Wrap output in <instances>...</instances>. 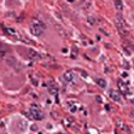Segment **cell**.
<instances>
[{"mask_svg":"<svg viewBox=\"0 0 134 134\" xmlns=\"http://www.w3.org/2000/svg\"><path fill=\"white\" fill-rule=\"evenodd\" d=\"M45 29H46V26H45V23L40 20H34L33 22H32V24H30V27H29L30 33H32V35H34V36H40Z\"/></svg>","mask_w":134,"mask_h":134,"instance_id":"cell-1","label":"cell"},{"mask_svg":"<svg viewBox=\"0 0 134 134\" xmlns=\"http://www.w3.org/2000/svg\"><path fill=\"white\" fill-rule=\"evenodd\" d=\"M115 23H116V27H117V29H118V30H120L123 35H126V34L128 33V32H127V26H126V22H124L123 17H122L121 15H117V16H116Z\"/></svg>","mask_w":134,"mask_h":134,"instance_id":"cell-2","label":"cell"},{"mask_svg":"<svg viewBox=\"0 0 134 134\" xmlns=\"http://www.w3.org/2000/svg\"><path fill=\"white\" fill-rule=\"evenodd\" d=\"M30 117L32 118H34V120L36 121H41L42 118H44V115H42V112H41L40 110H39V107H38V105H32V107H30Z\"/></svg>","mask_w":134,"mask_h":134,"instance_id":"cell-3","label":"cell"},{"mask_svg":"<svg viewBox=\"0 0 134 134\" xmlns=\"http://www.w3.org/2000/svg\"><path fill=\"white\" fill-rule=\"evenodd\" d=\"M75 77H76V76H75V73L73 70H68V71H65L64 75H63V79L67 81V82H74Z\"/></svg>","mask_w":134,"mask_h":134,"instance_id":"cell-4","label":"cell"},{"mask_svg":"<svg viewBox=\"0 0 134 134\" xmlns=\"http://www.w3.org/2000/svg\"><path fill=\"white\" fill-rule=\"evenodd\" d=\"M109 95L111 97V99L115 101H121V94L118 93V91H115V89H110L109 91Z\"/></svg>","mask_w":134,"mask_h":134,"instance_id":"cell-5","label":"cell"},{"mask_svg":"<svg viewBox=\"0 0 134 134\" xmlns=\"http://www.w3.org/2000/svg\"><path fill=\"white\" fill-rule=\"evenodd\" d=\"M4 32L9 35H14V36H17V33H16V30L12 29V28H7V27H4Z\"/></svg>","mask_w":134,"mask_h":134,"instance_id":"cell-6","label":"cell"},{"mask_svg":"<svg viewBox=\"0 0 134 134\" xmlns=\"http://www.w3.org/2000/svg\"><path fill=\"white\" fill-rule=\"evenodd\" d=\"M127 86H128V83L123 82L122 80L118 81V87H120L121 91H123V92H127Z\"/></svg>","mask_w":134,"mask_h":134,"instance_id":"cell-7","label":"cell"},{"mask_svg":"<svg viewBox=\"0 0 134 134\" xmlns=\"http://www.w3.org/2000/svg\"><path fill=\"white\" fill-rule=\"evenodd\" d=\"M115 7H116V10H123V3H122V0H115Z\"/></svg>","mask_w":134,"mask_h":134,"instance_id":"cell-8","label":"cell"},{"mask_svg":"<svg viewBox=\"0 0 134 134\" xmlns=\"http://www.w3.org/2000/svg\"><path fill=\"white\" fill-rule=\"evenodd\" d=\"M97 83H98V86L101 88L106 87V81L104 80V79H97Z\"/></svg>","mask_w":134,"mask_h":134,"instance_id":"cell-9","label":"cell"},{"mask_svg":"<svg viewBox=\"0 0 134 134\" xmlns=\"http://www.w3.org/2000/svg\"><path fill=\"white\" fill-rule=\"evenodd\" d=\"M29 56H30L32 58H34V59H39V58H40V56L36 53L34 50H30V51H29Z\"/></svg>","mask_w":134,"mask_h":134,"instance_id":"cell-10","label":"cell"},{"mask_svg":"<svg viewBox=\"0 0 134 134\" xmlns=\"http://www.w3.org/2000/svg\"><path fill=\"white\" fill-rule=\"evenodd\" d=\"M76 53H77V48H76V47H73V58L76 57Z\"/></svg>","mask_w":134,"mask_h":134,"instance_id":"cell-11","label":"cell"},{"mask_svg":"<svg viewBox=\"0 0 134 134\" xmlns=\"http://www.w3.org/2000/svg\"><path fill=\"white\" fill-rule=\"evenodd\" d=\"M91 22V24H94V21H93V18H88V23Z\"/></svg>","mask_w":134,"mask_h":134,"instance_id":"cell-12","label":"cell"},{"mask_svg":"<svg viewBox=\"0 0 134 134\" xmlns=\"http://www.w3.org/2000/svg\"><path fill=\"white\" fill-rule=\"evenodd\" d=\"M68 1H70V3H74L75 0H68Z\"/></svg>","mask_w":134,"mask_h":134,"instance_id":"cell-13","label":"cell"}]
</instances>
